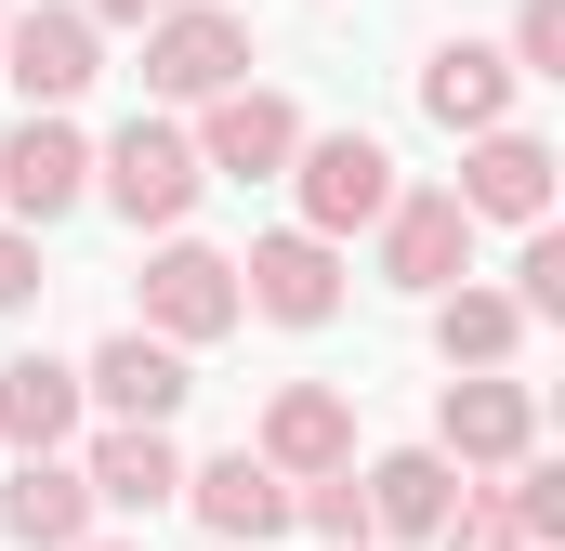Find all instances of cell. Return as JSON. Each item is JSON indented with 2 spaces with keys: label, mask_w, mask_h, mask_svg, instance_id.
I'll list each match as a JSON object with an SVG mask.
<instances>
[{
  "label": "cell",
  "mask_w": 565,
  "mask_h": 551,
  "mask_svg": "<svg viewBox=\"0 0 565 551\" xmlns=\"http://www.w3.org/2000/svg\"><path fill=\"white\" fill-rule=\"evenodd\" d=\"M513 79H565V0H526L513 13Z\"/></svg>",
  "instance_id": "obj_25"
},
{
  "label": "cell",
  "mask_w": 565,
  "mask_h": 551,
  "mask_svg": "<svg viewBox=\"0 0 565 551\" xmlns=\"http://www.w3.org/2000/svg\"><path fill=\"white\" fill-rule=\"evenodd\" d=\"M79 13H93V26H158L171 0H79Z\"/></svg>",
  "instance_id": "obj_27"
},
{
  "label": "cell",
  "mask_w": 565,
  "mask_h": 551,
  "mask_svg": "<svg viewBox=\"0 0 565 551\" xmlns=\"http://www.w3.org/2000/svg\"><path fill=\"white\" fill-rule=\"evenodd\" d=\"M289 526H316L329 551H369V486H355V460H329V473H289Z\"/></svg>",
  "instance_id": "obj_21"
},
{
  "label": "cell",
  "mask_w": 565,
  "mask_h": 551,
  "mask_svg": "<svg viewBox=\"0 0 565 551\" xmlns=\"http://www.w3.org/2000/svg\"><path fill=\"white\" fill-rule=\"evenodd\" d=\"M79 473H93V512H158L184 486V446H171V420H106Z\"/></svg>",
  "instance_id": "obj_15"
},
{
  "label": "cell",
  "mask_w": 565,
  "mask_h": 551,
  "mask_svg": "<svg viewBox=\"0 0 565 551\" xmlns=\"http://www.w3.org/2000/svg\"><path fill=\"white\" fill-rule=\"evenodd\" d=\"M422 119H447V132L513 119V53H487V40H434V53H422Z\"/></svg>",
  "instance_id": "obj_17"
},
{
  "label": "cell",
  "mask_w": 565,
  "mask_h": 551,
  "mask_svg": "<svg viewBox=\"0 0 565 551\" xmlns=\"http://www.w3.org/2000/svg\"><path fill=\"white\" fill-rule=\"evenodd\" d=\"M79 551H132V539H79Z\"/></svg>",
  "instance_id": "obj_28"
},
{
  "label": "cell",
  "mask_w": 565,
  "mask_h": 551,
  "mask_svg": "<svg viewBox=\"0 0 565 551\" xmlns=\"http://www.w3.org/2000/svg\"><path fill=\"white\" fill-rule=\"evenodd\" d=\"M0 79H13L26 106H79V93L106 79L93 13H79V0H26V13H0Z\"/></svg>",
  "instance_id": "obj_2"
},
{
  "label": "cell",
  "mask_w": 565,
  "mask_h": 551,
  "mask_svg": "<svg viewBox=\"0 0 565 551\" xmlns=\"http://www.w3.org/2000/svg\"><path fill=\"white\" fill-rule=\"evenodd\" d=\"M198 171H224V184H264V171H289V144H302V106L289 93H264V79H224L211 106H198Z\"/></svg>",
  "instance_id": "obj_4"
},
{
  "label": "cell",
  "mask_w": 565,
  "mask_h": 551,
  "mask_svg": "<svg viewBox=\"0 0 565 551\" xmlns=\"http://www.w3.org/2000/svg\"><path fill=\"white\" fill-rule=\"evenodd\" d=\"M224 79H250V26H237L224 0H171V13L145 26V93H171V106H211Z\"/></svg>",
  "instance_id": "obj_3"
},
{
  "label": "cell",
  "mask_w": 565,
  "mask_h": 551,
  "mask_svg": "<svg viewBox=\"0 0 565 551\" xmlns=\"http://www.w3.org/2000/svg\"><path fill=\"white\" fill-rule=\"evenodd\" d=\"M93 184H106V197H119L132 224H158V237H171V224L198 210V184H211V171H198V144L171 132V119H132V132L93 158Z\"/></svg>",
  "instance_id": "obj_7"
},
{
  "label": "cell",
  "mask_w": 565,
  "mask_h": 551,
  "mask_svg": "<svg viewBox=\"0 0 565 551\" xmlns=\"http://www.w3.org/2000/svg\"><path fill=\"white\" fill-rule=\"evenodd\" d=\"M211 551H237V539H211Z\"/></svg>",
  "instance_id": "obj_29"
},
{
  "label": "cell",
  "mask_w": 565,
  "mask_h": 551,
  "mask_svg": "<svg viewBox=\"0 0 565 551\" xmlns=\"http://www.w3.org/2000/svg\"><path fill=\"white\" fill-rule=\"evenodd\" d=\"M289 184H302V224H316V237H355V224L395 210L408 171H395L382 132H302V144H289Z\"/></svg>",
  "instance_id": "obj_1"
},
{
  "label": "cell",
  "mask_w": 565,
  "mask_h": 551,
  "mask_svg": "<svg viewBox=\"0 0 565 551\" xmlns=\"http://www.w3.org/2000/svg\"><path fill=\"white\" fill-rule=\"evenodd\" d=\"M277 473H329V460H355V408L329 395V381H289L277 408H264V433H250Z\"/></svg>",
  "instance_id": "obj_18"
},
{
  "label": "cell",
  "mask_w": 565,
  "mask_h": 551,
  "mask_svg": "<svg viewBox=\"0 0 565 551\" xmlns=\"http://www.w3.org/2000/svg\"><path fill=\"white\" fill-rule=\"evenodd\" d=\"M434 551H526V526H513V499H500V486H460V499H447V526H434Z\"/></svg>",
  "instance_id": "obj_22"
},
{
  "label": "cell",
  "mask_w": 565,
  "mask_h": 551,
  "mask_svg": "<svg viewBox=\"0 0 565 551\" xmlns=\"http://www.w3.org/2000/svg\"><path fill=\"white\" fill-rule=\"evenodd\" d=\"M513 302H526V328H553V315H565V237H553V224H526V250H513Z\"/></svg>",
  "instance_id": "obj_24"
},
{
  "label": "cell",
  "mask_w": 565,
  "mask_h": 551,
  "mask_svg": "<svg viewBox=\"0 0 565 551\" xmlns=\"http://www.w3.org/2000/svg\"><path fill=\"white\" fill-rule=\"evenodd\" d=\"M500 499H513L526 551H565V473H553V460H513V486H500Z\"/></svg>",
  "instance_id": "obj_23"
},
{
  "label": "cell",
  "mask_w": 565,
  "mask_h": 551,
  "mask_svg": "<svg viewBox=\"0 0 565 551\" xmlns=\"http://www.w3.org/2000/svg\"><path fill=\"white\" fill-rule=\"evenodd\" d=\"M0 197H13V224H66L93 197V144L66 132V106H26V132L0 144Z\"/></svg>",
  "instance_id": "obj_10"
},
{
  "label": "cell",
  "mask_w": 565,
  "mask_h": 551,
  "mask_svg": "<svg viewBox=\"0 0 565 551\" xmlns=\"http://www.w3.org/2000/svg\"><path fill=\"white\" fill-rule=\"evenodd\" d=\"M250 302H237V263L224 250H198V237H158V263H145V328L158 342H224Z\"/></svg>",
  "instance_id": "obj_8"
},
{
  "label": "cell",
  "mask_w": 565,
  "mask_h": 551,
  "mask_svg": "<svg viewBox=\"0 0 565 551\" xmlns=\"http://www.w3.org/2000/svg\"><path fill=\"white\" fill-rule=\"evenodd\" d=\"M0 526H13L26 551H79V539H93V473L53 460V446H26L13 486H0Z\"/></svg>",
  "instance_id": "obj_14"
},
{
  "label": "cell",
  "mask_w": 565,
  "mask_h": 551,
  "mask_svg": "<svg viewBox=\"0 0 565 551\" xmlns=\"http://www.w3.org/2000/svg\"><path fill=\"white\" fill-rule=\"evenodd\" d=\"M355 486H369V539H434L447 499H460V460H447V446H395V460H369Z\"/></svg>",
  "instance_id": "obj_16"
},
{
  "label": "cell",
  "mask_w": 565,
  "mask_h": 551,
  "mask_svg": "<svg viewBox=\"0 0 565 551\" xmlns=\"http://www.w3.org/2000/svg\"><path fill=\"white\" fill-rule=\"evenodd\" d=\"M460 263H473V210H460L447 184H395V210H382V276H395V289H447Z\"/></svg>",
  "instance_id": "obj_13"
},
{
  "label": "cell",
  "mask_w": 565,
  "mask_h": 551,
  "mask_svg": "<svg viewBox=\"0 0 565 551\" xmlns=\"http://www.w3.org/2000/svg\"><path fill=\"white\" fill-rule=\"evenodd\" d=\"M0 433H13V446H66V433H79V368L13 355V368H0Z\"/></svg>",
  "instance_id": "obj_20"
},
{
  "label": "cell",
  "mask_w": 565,
  "mask_h": 551,
  "mask_svg": "<svg viewBox=\"0 0 565 551\" xmlns=\"http://www.w3.org/2000/svg\"><path fill=\"white\" fill-rule=\"evenodd\" d=\"M316 551H329V539H316Z\"/></svg>",
  "instance_id": "obj_30"
},
{
  "label": "cell",
  "mask_w": 565,
  "mask_h": 551,
  "mask_svg": "<svg viewBox=\"0 0 565 551\" xmlns=\"http://www.w3.org/2000/svg\"><path fill=\"white\" fill-rule=\"evenodd\" d=\"M171 499H184V512H198L211 539H237V551H264V539L289 526V473L264 460V446H224V460H198V473H184Z\"/></svg>",
  "instance_id": "obj_11"
},
{
  "label": "cell",
  "mask_w": 565,
  "mask_h": 551,
  "mask_svg": "<svg viewBox=\"0 0 565 551\" xmlns=\"http://www.w3.org/2000/svg\"><path fill=\"white\" fill-rule=\"evenodd\" d=\"M237 302H250V315H277V328H329V315H342V237H316V224H289V237H250V263H237Z\"/></svg>",
  "instance_id": "obj_5"
},
{
  "label": "cell",
  "mask_w": 565,
  "mask_h": 551,
  "mask_svg": "<svg viewBox=\"0 0 565 551\" xmlns=\"http://www.w3.org/2000/svg\"><path fill=\"white\" fill-rule=\"evenodd\" d=\"M447 197H460L473 224H553V144H540V132H513V119H487Z\"/></svg>",
  "instance_id": "obj_9"
},
{
  "label": "cell",
  "mask_w": 565,
  "mask_h": 551,
  "mask_svg": "<svg viewBox=\"0 0 565 551\" xmlns=\"http://www.w3.org/2000/svg\"><path fill=\"white\" fill-rule=\"evenodd\" d=\"M40 302V224H0V315Z\"/></svg>",
  "instance_id": "obj_26"
},
{
  "label": "cell",
  "mask_w": 565,
  "mask_h": 551,
  "mask_svg": "<svg viewBox=\"0 0 565 551\" xmlns=\"http://www.w3.org/2000/svg\"><path fill=\"white\" fill-rule=\"evenodd\" d=\"M513 342H526V302L513 289H434V355L447 368H513Z\"/></svg>",
  "instance_id": "obj_19"
},
{
  "label": "cell",
  "mask_w": 565,
  "mask_h": 551,
  "mask_svg": "<svg viewBox=\"0 0 565 551\" xmlns=\"http://www.w3.org/2000/svg\"><path fill=\"white\" fill-rule=\"evenodd\" d=\"M184 395H198L184 381V342H158V328L93 342V368H79V408H106V420H171Z\"/></svg>",
  "instance_id": "obj_12"
},
{
  "label": "cell",
  "mask_w": 565,
  "mask_h": 551,
  "mask_svg": "<svg viewBox=\"0 0 565 551\" xmlns=\"http://www.w3.org/2000/svg\"><path fill=\"white\" fill-rule=\"evenodd\" d=\"M434 446H447L460 473H513V460L540 446V395H526L513 368H473V381H447V408H434Z\"/></svg>",
  "instance_id": "obj_6"
}]
</instances>
